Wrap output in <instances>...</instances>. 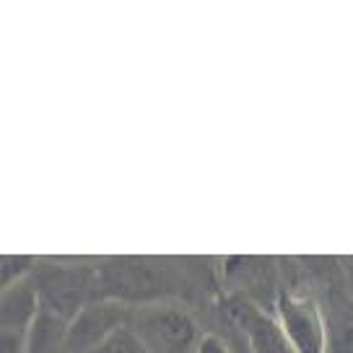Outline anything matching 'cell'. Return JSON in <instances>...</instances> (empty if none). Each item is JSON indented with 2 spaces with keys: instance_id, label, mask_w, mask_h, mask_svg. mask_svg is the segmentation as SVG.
Segmentation results:
<instances>
[{
  "instance_id": "6",
  "label": "cell",
  "mask_w": 353,
  "mask_h": 353,
  "mask_svg": "<svg viewBox=\"0 0 353 353\" xmlns=\"http://www.w3.org/2000/svg\"><path fill=\"white\" fill-rule=\"evenodd\" d=\"M39 312H42V296H39L37 281H34V276L23 278L19 283L3 288V296H0V330L26 335Z\"/></svg>"
},
{
  "instance_id": "4",
  "label": "cell",
  "mask_w": 353,
  "mask_h": 353,
  "mask_svg": "<svg viewBox=\"0 0 353 353\" xmlns=\"http://www.w3.org/2000/svg\"><path fill=\"white\" fill-rule=\"evenodd\" d=\"M130 320V309L114 299H94L70 320L68 353H91Z\"/></svg>"
},
{
  "instance_id": "3",
  "label": "cell",
  "mask_w": 353,
  "mask_h": 353,
  "mask_svg": "<svg viewBox=\"0 0 353 353\" xmlns=\"http://www.w3.org/2000/svg\"><path fill=\"white\" fill-rule=\"evenodd\" d=\"M276 317L294 353H327V322L314 299L281 291L276 296Z\"/></svg>"
},
{
  "instance_id": "5",
  "label": "cell",
  "mask_w": 353,
  "mask_h": 353,
  "mask_svg": "<svg viewBox=\"0 0 353 353\" xmlns=\"http://www.w3.org/2000/svg\"><path fill=\"white\" fill-rule=\"evenodd\" d=\"M226 317L242 332L252 353H294L276 314L265 312L250 299L234 296L226 301Z\"/></svg>"
},
{
  "instance_id": "8",
  "label": "cell",
  "mask_w": 353,
  "mask_h": 353,
  "mask_svg": "<svg viewBox=\"0 0 353 353\" xmlns=\"http://www.w3.org/2000/svg\"><path fill=\"white\" fill-rule=\"evenodd\" d=\"M34 270L32 257H0V278H3V288L19 283L23 278H29Z\"/></svg>"
},
{
  "instance_id": "1",
  "label": "cell",
  "mask_w": 353,
  "mask_h": 353,
  "mask_svg": "<svg viewBox=\"0 0 353 353\" xmlns=\"http://www.w3.org/2000/svg\"><path fill=\"white\" fill-rule=\"evenodd\" d=\"M128 327L145 353H198L205 338L188 309L169 301L138 304L130 309Z\"/></svg>"
},
{
  "instance_id": "2",
  "label": "cell",
  "mask_w": 353,
  "mask_h": 353,
  "mask_svg": "<svg viewBox=\"0 0 353 353\" xmlns=\"http://www.w3.org/2000/svg\"><path fill=\"white\" fill-rule=\"evenodd\" d=\"M42 304L55 309L68 320H73L88 301L99 296V276L97 270H88L83 265H47L42 273L34 278Z\"/></svg>"
},
{
  "instance_id": "10",
  "label": "cell",
  "mask_w": 353,
  "mask_h": 353,
  "mask_svg": "<svg viewBox=\"0 0 353 353\" xmlns=\"http://www.w3.org/2000/svg\"><path fill=\"white\" fill-rule=\"evenodd\" d=\"M0 353H26V335L0 330Z\"/></svg>"
},
{
  "instance_id": "9",
  "label": "cell",
  "mask_w": 353,
  "mask_h": 353,
  "mask_svg": "<svg viewBox=\"0 0 353 353\" xmlns=\"http://www.w3.org/2000/svg\"><path fill=\"white\" fill-rule=\"evenodd\" d=\"M91 353H145L143 345L138 343V338L132 335V330L125 325L122 330H117L110 341H104L99 348H94Z\"/></svg>"
},
{
  "instance_id": "7",
  "label": "cell",
  "mask_w": 353,
  "mask_h": 353,
  "mask_svg": "<svg viewBox=\"0 0 353 353\" xmlns=\"http://www.w3.org/2000/svg\"><path fill=\"white\" fill-rule=\"evenodd\" d=\"M68 335L70 320L42 304V312L26 332V353H68Z\"/></svg>"
},
{
  "instance_id": "11",
  "label": "cell",
  "mask_w": 353,
  "mask_h": 353,
  "mask_svg": "<svg viewBox=\"0 0 353 353\" xmlns=\"http://www.w3.org/2000/svg\"><path fill=\"white\" fill-rule=\"evenodd\" d=\"M198 353H232V348L226 345V341H221L216 335H205V338L200 341Z\"/></svg>"
}]
</instances>
